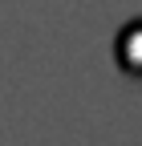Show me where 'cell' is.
Masks as SVG:
<instances>
[{
	"label": "cell",
	"mask_w": 142,
	"mask_h": 146,
	"mask_svg": "<svg viewBox=\"0 0 142 146\" xmlns=\"http://www.w3.org/2000/svg\"><path fill=\"white\" fill-rule=\"evenodd\" d=\"M138 45H142V21H130L118 33V45H114V57H118V65H122L126 77H138L142 73V49Z\"/></svg>",
	"instance_id": "1"
}]
</instances>
